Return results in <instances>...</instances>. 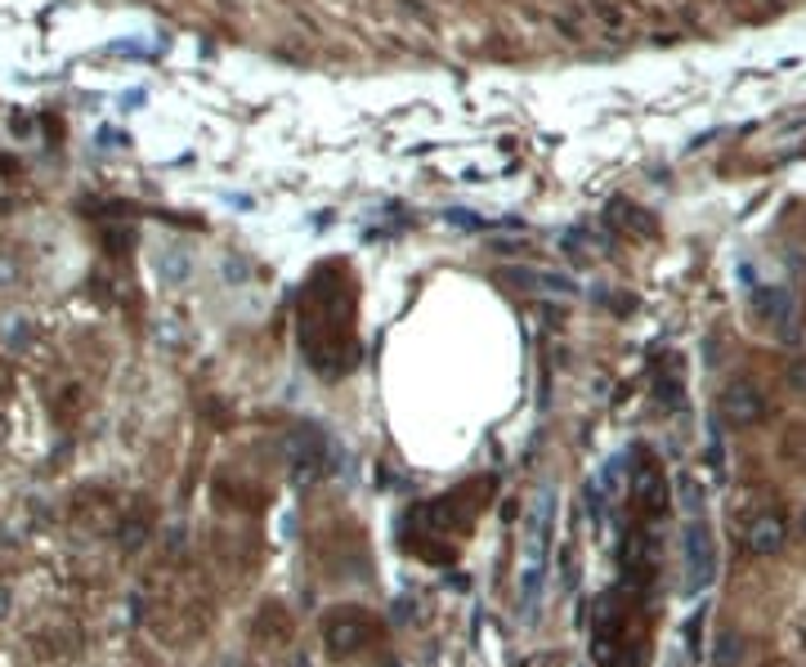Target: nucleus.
I'll return each mask as SVG.
<instances>
[{"instance_id": "nucleus-1", "label": "nucleus", "mask_w": 806, "mask_h": 667, "mask_svg": "<svg viewBox=\"0 0 806 667\" xmlns=\"http://www.w3.org/2000/svg\"><path fill=\"white\" fill-rule=\"evenodd\" d=\"M552 511H556V493L543 489L524 515V565H520V610L524 614H533L537 591H543L547 547H552Z\"/></svg>"}, {"instance_id": "nucleus-2", "label": "nucleus", "mask_w": 806, "mask_h": 667, "mask_svg": "<svg viewBox=\"0 0 806 667\" xmlns=\"http://www.w3.org/2000/svg\"><path fill=\"white\" fill-rule=\"evenodd\" d=\"M377 636H381L377 614H368V610H359V605H336V610L323 614V649H327V658H336V663L359 658Z\"/></svg>"}, {"instance_id": "nucleus-3", "label": "nucleus", "mask_w": 806, "mask_h": 667, "mask_svg": "<svg viewBox=\"0 0 806 667\" xmlns=\"http://www.w3.org/2000/svg\"><path fill=\"white\" fill-rule=\"evenodd\" d=\"M327 475V439L318 426H296L287 439V484L296 493H309Z\"/></svg>"}, {"instance_id": "nucleus-4", "label": "nucleus", "mask_w": 806, "mask_h": 667, "mask_svg": "<svg viewBox=\"0 0 806 667\" xmlns=\"http://www.w3.org/2000/svg\"><path fill=\"white\" fill-rule=\"evenodd\" d=\"M712 578H717V538H712L708 520L699 515L686 524V591L699 595V591H708Z\"/></svg>"}, {"instance_id": "nucleus-5", "label": "nucleus", "mask_w": 806, "mask_h": 667, "mask_svg": "<svg viewBox=\"0 0 806 667\" xmlns=\"http://www.w3.org/2000/svg\"><path fill=\"white\" fill-rule=\"evenodd\" d=\"M788 533H793L788 515L780 506H762V511H753L744 520V551L758 556V560H771V556H780L788 547Z\"/></svg>"}, {"instance_id": "nucleus-6", "label": "nucleus", "mask_w": 806, "mask_h": 667, "mask_svg": "<svg viewBox=\"0 0 806 667\" xmlns=\"http://www.w3.org/2000/svg\"><path fill=\"white\" fill-rule=\"evenodd\" d=\"M721 422L726 426H734V430H749V426H758L762 417H766V394H762V385L758 381H749V376H734L726 390H721Z\"/></svg>"}, {"instance_id": "nucleus-7", "label": "nucleus", "mask_w": 806, "mask_h": 667, "mask_svg": "<svg viewBox=\"0 0 806 667\" xmlns=\"http://www.w3.org/2000/svg\"><path fill=\"white\" fill-rule=\"evenodd\" d=\"M667 502H672V489H667L663 466H658L654 457L636 452V461H632V506H636L641 515H663Z\"/></svg>"}, {"instance_id": "nucleus-8", "label": "nucleus", "mask_w": 806, "mask_h": 667, "mask_svg": "<svg viewBox=\"0 0 806 667\" xmlns=\"http://www.w3.org/2000/svg\"><path fill=\"white\" fill-rule=\"evenodd\" d=\"M758 318H762L771 331H780V337H793V327H797V305H793V296H788L784 287H762V292H758Z\"/></svg>"}, {"instance_id": "nucleus-9", "label": "nucleus", "mask_w": 806, "mask_h": 667, "mask_svg": "<svg viewBox=\"0 0 806 667\" xmlns=\"http://www.w3.org/2000/svg\"><path fill=\"white\" fill-rule=\"evenodd\" d=\"M604 220H610V229H619L628 238H654L658 233V220L650 211H641L636 203H628V197H614V203L604 207Z\"/></svg>"}, {"instance_id": "nucleus-10", "label": "nucleus", "mask_w": 806, "mask_h": 667, "mask_svg": "<svg viewBox=\"0 0 806 667\" xmlns=\"http://www.w3.org/2000/svg\"><path fill=\"white\" fill-rule=\"evenodd\" d=\"M650 573H654V547L645 538V528H628V538H623V578L632 587H641Z\"/></svg>"}, {"instance_id": "nucleus-11", "label": "nucleus", "mask_w": 806, "mask_h": 667, "mask_svg": "<svg viewBox=\"0 0 806 667\" xmlns=\"http://www.w3.org/2000/svg\"><path fill=\"white\" fill-rule=\"evenodd\" d=\"M255 632H264V641H287L292 623H287V610L283 605H264L255 614Z\"/></svg>"}, {"instance_id": "nucleus-12", "label": "nucleus", "mask_w": 806, "mask_h": 667, "mask_svg": "<svg viewBox=\"0 0 806 667\" xmlns=\"http://www.w3.org/2000/svg\"><path fill=\"white\" fill-rule=\"evenodd\" d=\"M117 528H121V538H117V543H121V551H134V547L144 543L149 520H140V515H134V520H126V524H117Z\"/></svg>"}, {"instance_id": "nucleus-13", "label": "nucleus", "mask_w": 806, "mask_h": 667, "mask_svg": "<svg viewBox=\"0 0 806 667\" xmlns=\"http://www.w3.org/2000/svg\"><path fill=\"white\" fill-rule=\"evenodd\" d=\"M739 654H744V645H739V636H734V632H726V636L717 641V667H734V663H739Z\"/></svg>"}, {"instance_id": "nucleus-14", "label": "nucleus", "mask_w": 806, "mask_h": 667, "mask_svg": "<svg viewBox=\"0 0 806 667\" xmlns=\"http://www.w3.org/2000/svg\"><path fill=\"white\" fill-rule=\"evenodd\" d=\"M784 385H788L793 394H802V398H806V354H802V359H793V363L784 368Z\"/></svg>"}, {"instance_id": "nucleus-15", "label": "nucleus", "mask_w": 806, "mask_h": 667, "mask_svg": "<svg viewBox=\"0 0 806 667\" xmlns=\"http://www.w3.org/2000/svg\"><path fill=\"white\" fill-rule=\"evenodd\" d=\"M654 394L663 398L667 408H677V404H682V385H677V376H658V381H654Z\"/></svg>"}, {"instance_id": "nucleus-16", "label": "nucleus", "mask_w": 806, "mask_h": 667, "mask_svg": "<svg viewBox=\"0 0 806 667\" xmlns=\"http://www.w3.org/2000/svg\"><path fill=\"white\" fill-rule=\"evenodd\" d=\"M10 610H14V587H10V582H0V623L10 619Z\"/></svg>"}, {"instance_id": "nucleus-17", "label": "nucleus", "mask_w": 806, "mask_h": 667, "mask_svg": "<svg viewBox=\"0 0 806 667\" xmlns=\"http://www.w3.org/2000/svg\"><path fill=\"white\" fill-rule=\"evenodd\" d=\"M699 632H704V610L695 614V623H686V645H690V654L699 649Z\"/></svg>"}, {"instance_id": "nucleus-18", "label": "nucleus", "mask_w": 806, "mask_h": 667, "mask_svg": "<svg viewBox=\"0 0 806 667\" xmlns=\"http://www.w3.org/2000/svg\"><path fill=\"white\" fill-rule=\"evenodd\" d=\"M14 278H19V270H14V260H10V264H6V260H0V283H14Z\"/></svg>"}, {"instance_id": "nucleus-19", "label": "nucleus", "mask_w": 806, "mask_h": 667, "mask_svg": "<svg viewBox=\"0 0 806 667\" xmlns=\"http://www.w3.org/2000/svg\"><path fill=\"white\" fill-rule=\"evenodd\" d=\"M797 528H802V533H806V511H797Z\"/></svg>"}]
</instances>
